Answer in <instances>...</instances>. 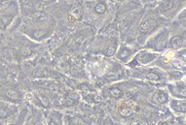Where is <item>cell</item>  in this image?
<instances>
[{"instance_id": "cell-1", "label": "cell", "mask_w": 186, "mask_h": 125, "mask_svg": "<svg viewBox=\"0 0 186 125\" xmlns=\"http://www.w3.org/2000/svg\"><path fill=\"white\" fill-rule=\"evenodd\" d=\"M56 22L42 12H35L22 23V31L36 41H42L53 33Z\"/></svg>"}, {"instance_id": "cell-2", "label": "cell", "mask_w": 186, "mask_h": 125, "mask_svg": "<svg viewBox=\"0 0 186 125\" xmlns=\"http://www.w3.org/2000/svg\"><path fill=\"white\" fill-rule=\"evenodd\" d=\"M114 2L111 0H89L85 1L84 17L88 18L92 22H102L113 17Z\"/></svg>"}, {"instance_id": "cell-3", "label": "cell", "mask_w": 186, "mask_h": 125, "mask_svg": "<svg viewBox=\"0 0 186 125\" xmlns=\"http://www.w3.org/2000/svg\"><path fill=\"white\" fill-rule=\"evenodd\" d=\"M19 9L17 0H11L7 5L0 8V28L6 29L7 26L11 25L14 19L17 18Z\"/></svg>"}, {"instance_id": "cell-4", "label": "cell", "mask_w": 186, "mask_h": 125, "mask_svg": "<svg viewBox=\"0 0 186 125\" xmlns=\"http://www.w3.org/2000/svg\"><path fill=\"white\" fill-rule=\"evenodd\" d=\"M181 1H182V0H164L163 2L160 3L159 11L163 15H167L172 10L175 9L177 5H179V3Z\"/></svg>"}, {"instance_id": "cell-5", "label": "cell", "mask_w": 186, "mask_h": 125, "mask_svg": "<svg viewBox=\"0 0 186 125\" xmlns=\"http://www.w3.org/2000/svg\"><path fill=\"white\" fill-rule=\"evenodd\" d=\"M157 25L156 19L152 18L144 19L139 25V32L141 34H146L149 31H151Z\"/></svg>"}, {"instance_id": "cell-6", "label": "cell", "mask_w": 186, "mask_h": 125, "mask_svg": "<svg viewBox=\"0 0 186 125\" xmlns=\"http://www.w3.org/2000/svg\"><path fill=\"white\" fill-rule=\"evenodd\" d=\"M154 58H155V54H149L147 51H141L136 55V57L135 58V62L139 64H147L149 62H151Z\"/></svg>"}, {"instance_id": "cell-7", "label": "cell", "mask_w": 186, "mask_h": 125, "mask_svg": "<svg viewBox=\"0 0 186 125\" xmlns=\"http://www.w3.org/2000/svg\"><path fill=\"white\" fill-rule=\"evenodd\" d=\"M132 50L128 47H122L120 48V50L117 52V57L122 61H127V60L131 57L132 55Z\"/></svg>"}, {"instance_id": "cell-8", "label": "cell", "mask_w": 186, "mask_h": 125, "mask_svg": "<svg viewBox=\"0 0 186 125\" xmlns=\"http://www.w3.org/2000/svg\"><path fill=\"white\" fill-rule=\"evenodd\" d=\"M171 44L173 47V49H179V48H181V46H182L183 40L181 37H179V36H173L171 40Z\"/></svg>"}, {"instance_id": "cell-9", "label": "cell", "mask_w": 186, "mask_h": 125, "mask_svg": "<svg viewBox=\"0 0 186 125\" xmlns=\"http://www.w3.org/2000/svg\"><path fill=\"white\" fill-rule=\"evenodd\" d=\"M10 115V110L8 106L0 102V118H6Z\"/></svg>"}, {"instance_id": "cell-10", "label": "cell", "mask_w": 186, "mask_h": 125, "mask_svg": "<svg viewBox=\"0 0 186 125\" xmlns=\"http://www.w3.org/2000/svg\"><path fill=\"white\" fill-rule=\"evenodd\" d=\"M5 95L8 99H10L12 101H18L20 99V95L17 91H15L13 89H8L5 92Z\"/></svg>"}, {"instance_id": "cell-11", "label": "cell", "mask_w": 186, "mask_h": 125, "mask_svg": "<svg viewBox=\"0 0 186 125\" xmlns=\"http://www.w3.org/2000/svg\"><path fill=\"white\" fill-rule=\"evenodd\" d=\"M119 112L122 116H130L133 112L129 107L125 106V107H120L119 108Z\"/></svg>"}, {"instance_id": "cell-12", "label": "cell", "mask_w": 186, "mask_h": 125, "mask_svg": "<svg viewBox=\"0 0 186 125\" xmlns=\"http://www.w3.org/2000/svg\"><path fill=\"white\" fill-rule=\"evenodd\" d=\"M109 91H110V94L112 96H114V97H119V96L121 95V91H120V89H118V88H111Z\"/></svg>"}, {"instance_id": "cell-13", "label": "cell", "mask_w": 186, "mask_h": 125, "mask_svg": "<svg viewBox=\"0 0 186 125\" xmlns=\"http://www.w3.org/2000/svg\"><path fill=\"white\" fill-rule=\"evenodd\" d=\"M146 78L150 80H159V76L156 75L155 73H148L146 75Z\"/></svg>"}, {"instance_id": "cell-14", "label": "cell", "mask_w": 186, "mask_h": 125, "mask_svg": "<svg viewBox=\"0 0 186 125\" xmlns=\"http://www.w3.org/2000/svg\"><path fill=\"white\" fill-rule=\"evenodd\" d=\"M177 94L180 96H183V97H186V87L184 86H180L179 88H177Z\"/></svg>"}, {"instance_id": "cell-15", "label": "cell", "mask_w": 186, "mask_h": 125, "mask_svg": "<svg viewBox=\"0 0 186 125\" xmlns=\"http://www.w3.org/2000/svg\"><path fill=\"white\" fill-rule=\"evenodd\" d=\"M157 100H158V102H160V103H165L166 101H167V96H166L164 93H160V94H158V98H157Z\"/></svg>"}, {"instance_id": "cell-16", "label": "cell", "mask_w": 186, "mask_h": 125, "mask_svg": "<svg viewBox=\"0 0 186 125\" xmlns=\"http://www.w3.org/2000/svg\"><path fill=\"white\" fill-rule=\"evenodd\" d=\"M112 2H114L115 4H123L127 1V0H111Z\"/></svg>"}, {"instance_id": "cell-17", "label": "cell", "mask_w": 186, "mask_h": 125, "mask_svg": "<svg viewBox=\"0 0 186 125\" xmlns=\"http://www.w3.org/2000/svg\"><path fill=\"white\" fill-rule=\"evenodd\" d=\"M172 55H173V52H172V51H168V52H167V56H168V58H171Z\"/></svg>"}, {"instance_id": "cell-18", "label": "cell", "mask_w": 186, "mask_h": 125, "mask_svg": "<svg viewBox=\"0 0 186 125\" xmlns=\"http://www.w3.org/2000/svg\"><path fill=\"white\" fill-rule=\"evenodd\" d=\"M139 106H135V112H139Z\"/></svg>"}, {"instance_id": "cell-19", "label": "cell", "mask_w": 186, "mask_h": 125, "mask_svg": "<svg viewBox=\"0 0 186 125\" xmlns=\"http://www.w3.org/2000/svg\"><path fill=\"white\" fill-rule=\"evenodd\" d=\"M49 125H56V124L55 122H53V121H51V122L49 123Z\"/></svg>"}, {"instance_id": "cell-20", "label": "cell", "mask_w": 186, "mask_h": 125, "mask_svg": "<svg viewBox=\"0 0 186 125\" xmlns=\"http://www.w3.org/2000/svg\"><path fill=\"white\" fill-rule=\"evenodd\" d=\"M20 1H23V2H25V1H26V0H20Z\"/></svg>"}, {"instance_id": "cell-21", "label": "cell", "mask_w": 186, "mask_h": 125, "mask_svg": "<svg viewBox=\"0 0 186 125\" xmlns=\"http://www.w3.org/2000/svg\"><path fill=\"white\" fill-rule=\"evenodd\" d=\"M85 1H89V0H85Z\"/></svg>"}]
</instances>
